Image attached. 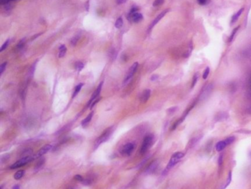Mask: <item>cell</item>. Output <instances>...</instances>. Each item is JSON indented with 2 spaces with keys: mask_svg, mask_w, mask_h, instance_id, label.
Returning <instances> with one entry per match:
<instances>
[{
  "mask_svg": "<svg viewBox=\"0 0 251 189\" xmlns=\"http://www.w3.org/2000/svg\"><path fill=\"white\" fill-rule=\"evenodd\" d=\"M184 156H185V154L182 152V151H178V152H175V154H173L172 156L170 158V161H169L168 164L166 165V169L163 171V174L167 173L172 168H173L176 164L178 163Z\"/></svg>",
  "mask_w": 251,
  "mask_h": 189,
  "instance_id": "1",
  "label": "cell"
},
{
  "mask_svg": "<svg viewBox=\"0 0 251 189\" xmlns=\"http://www.w3.org/2000/svg\"><path fill=\"white\" fill-rule=\"evenodd\" d=\"M113 128H114L113 126H111V127L105 129L104 132L97 139V140L95 141V145H94V146L97 148V147L99 146L100 144H103V143H105V142H106L107 140H108L111 137V134H113Z\"/></svg>",
  "mask_w": 251,
  "mask_h": 189,
  "instance_id": "2",
  "label": "cell"
},
{
  "mask_svg": "<svg viewBox=\"0 0 251 189\" xmlns=\"http://www.w3.org/2000/svg\"><path fill=\"white\" fill-rule=\"evenodd\" d=\"M153 140L154 137L153 135H151V134L146 136V137L144 138L142 145L141 146V149H140L141 154H145V153H146L147 151L149 150V148H150L152 144H153Z\"/></svg>",
  "mask_w": 251,
  "mask_h": 189,
  "instance_id": "3",
  "label": "cell"
},
{
  "mask_svg": "<svg viewBox=\"0 0 251 189\" xmlns=\"http://www.w3.org/2000/svg\"><path fill=\"white\" fill-rule=\"evenodd\" d=\"M33 159H34V158H31V157H30V156L24 157V158H22V159L19 160L17 162H16L14 164H13V165H11L10 167V169H17V168L22 167V166H23V165H26L27 163H28L30 161H31L32 160H33Z\"/></svg>",
  "mask_w": 251,
  "mask_h": 189,
  "instance_id": "4",
  "label": "cell"
},
{
  "mask_svg": "<svg viewBox=\"0 0 251 189\" xmlns=\"http://www.w3.org/2000/svg\"><path fill=\"white\" fill-rule=\"evenodd\" d=\"M212 90H213V85L212 84H208L206 87H205L204 88L202 89V92H201L200 94V101H204V100L207 99L211 94V93Z\"/></svg>",
  "mask_w": 251,
  "mask_h": 189,
  "instance_id": "5",
  "label": "cell"
},
{
  "mask_svg": "<svg viewBox=\"0 0 251 189\" xmlns=\"http://www.w3.org/2000/svg\"><path fill=\"white\" fill-rule=\"evenodd\" d=\"M138 62H135V63H134L131 66V67L130 68V69H129L128 72H127V76H126L125 78H124V85H125V84H128L129 81L131 80V78H133V76H134L135 73L136 72L137 68H138Z\"/></svg>",
  "mask_w": 251,
  "mask_h": 189,
  "instance_id": "6",
  "label": "cell"
},
{
  "mask_svg": "<svg viewBox=\"0 0 251 189\" xmlns=\"http://www.w3.org/2000/svg\"><path fill=\"white\" fill-rule=\"evenodd\" d=\"M134 149V144L133 143H128L126 144L120 150V153L123 156H130L132 154Z\"/></svg>",
  "mask_w": 251,
  "mask_h": 189,
  "instance_id": "7",
  "label": "cell"
},
{
  "mask_svg": "<svg viewBox=\"0 0 251 189\" xmlns=\"http://www.w3.org/2000/svg\"><path fill=\"white\" fill-rule=\"evenodd\" d=\"M169 10H169V9H166V10H165L162 11V12H161V13H160V14L158 15L157 17H156V18H155V19H154L153 22H152V23H151L150 25H149V30H152V29L153 28L154 26L156 25V24H157L159 23V21H161V20L162 19H163V16H164L165 15H166V13H167V12H168Z\"/></svg>",
  "mask_w": 251,
  "mask_h": 189,
  "instance_id": "8",
  "label": "cell"
},
{
  "mask_svg": "<svg viewBox=\"0 0 251 189\" xmlns=\"http://www.w3.org/2000/svg\"><path fill=\"white\" fill-rule=\"evenodd\" d=\"M52 146L49 145V144H47V145H45L44 146H43L42 148H41V149L39 150V151H38V152L35 155V156L33 157V158H40V157H41L42 155H45L46 153H47L48 151H49V150L52 148Z\"/></svg>",
  "mask_w": 251,
  "mask_h": 189,
  "instance_id": "9",
  "label": "cell"
},
{
  "mask_svg": "<svg viewBox=\"0 0 251 189\" xmlns=\"http://www.w3.org/2000/svg\"><path fill=\"white\" fill-rule=\"evenodd\" d=\"M102 85H103V81L101 82L100 84H99V86H98L97 88L96 91H95L94 93H93L92 96H91V99H90L89 103H88V104H89V105H90V104H92V103L94 102V101H95V100L97 99V98H98V97H99V94H100V92H101V90H102Z\"/></svg>",
  "mask_w": 251,
  "mask_h": 189,
  "instance_id": "10",
  "label": "cell"
},
{
  "mask_svg": "<svg viewBox=\"0 0 251 189\" xmlns=\"http://www.w3.org/2000/svg\"><path fill=\"white\" fill-rule=\"evenodd\" d=\"M151 94V91L149 90H145V91L143 92L141 94V97H140V101L142 103H146L147 101L149 100V97H150Z\"/></svg>",
  "mask_w": 251,
  "mask_h": 189,
  "instance_id": "11",
  "label": "cell"
},
{
  "mask_svg": "<svg viewBox=\"0 0 251 189\" xmlns=\"http://www.w3.org/2000/svg\"><path fill=\"white\" fill-rule=\"evenodd\" d=\"M158 165H159V163H158L157 161H153V162H152V163H151L150 165H149V166L147 168L146 173L147 174L153 173V172H155V170H156V169H157Z\"/></svg>",
  "mask_w": 251,
  "mask_h": 189,
  "instance_id": "12",
  "label": "cell"
},
{
  "mask_svg": "<svg viewBox=\"0 0 251 189\" xmlns=\"http://www.w3.org/2000/svg\"><path fill=\"white\" fill-rule=\"evenodd\" d=\"M130 19L132 21V22H135V23H138V22H141L143 19V15L141 14V13L137 12L135 14L133 15V16L130 18Z\"/></svg>",
  "mask_w": 251,
  "mask_h": 189,
  "instance_id": "13",
  "label": "cell"
},
{
  "mask_svg": "<svg viewBox=\"0 0 251 189\" xmlns=\"http://www.w3.org/2000/svg\"><path fill=\"white\" fill-rule=\"evenodd\" d=\"M229 117L228 113L226 112H219L217 115H216V120L217 121H222V120H226L228 119V118Z\"/></svg>",
  "mask_w": 251,
  "mask_h": 189,
  "instance_id": "14",
  "label": "cell"
},
{
  "mask_svg": "<svg viewBox=\"0 0 251 189\" xmlns=\"http://www.w3.org/2000/svg\"><path fill=\"white\" fill-rule=\"evenodd\" d=\"M227 146V144H226L225 141V140H221V141H219L217 144H216V146L215 148L217 151L220 152V151H222L225 147Z\"/></svg>",
  "mask_w": 251,
  "mask_h": 189,
  "instance_id": "15",
  "label": "cell"
},
{
  "mask_svg": "<svg viewBox=\"0 0 251 189\" xmlns=\"http://www.w3.org/2000/svg\"><path fill=\"white\" fill-rule=\"evenodd\" d=\"M66 47L64 44H62V45L60 46L59 47V53H58V57L59 58H63L65 56L66 52Z\"/></svg>",
  "mask_w": 251,
  "mask_h": 189,
  "instance_id": "16",
  "label": "cell"
},
{
  "mask_svg": "<svg viewBox=\"0 0 251 189\" xmlns=\"http://www.w3.org/2000/svg\"><path fill=\"white\" fill-rule=\"evenodd\" d=\"M243 10H244L243 8H241L239 10L237 11L236 13H235V14H234V16H232V19H231V24L235 23V22H236L237 20H238V17H239V16H240V15L242 14V13L243 12Z\"/></svg>",
  "mask_w": 251,
  "mask_h": 189,
  "instance_id": "17",
  "label": "cell"
},
{
  "mask_svg": "<svg viewBox=\"0 0 251 189\" xmlns=\"http://www.w3.org/2000/svg\"><path fill=\"white\" fill-rule=\"evenodd\" d=\"M93 115H94V112H91V113L88 114V116H87L86 118L85 119L83 120V121H82V123H81L82 126H86L87 124H88V123L91 121V118H92V117H93Z\"/></svg>",
  "mask_w": 251,
  "mask_h": 189,
  "instance_id": "18",
  "label": "cell"
},
{
  "mask_svg": "<svg viewBox=\"0 0 251 189\" xmlns=\"http://www.w3.org/2000/svg\"><path fill=\"white\" fill-rule=\"evenodd\" d=\"M231 180H232V173H231V171H230L229 173H228V177H227V180H226V182H225V183L224 186H223V187L221 189H225L226 188L228 187V186H229V185L231 184Z\"/></svg>",
  "mask_w": 251,
  "mask_h": 189,
  "instance_id": "19",
  "label": "cell"
},
{
  "mask_svg": "<svg viewBox=\"0 0 251 189\" xmlns=\"http://www.w3.org/2000/svg\"><path fill=\"white\" fill-rule=\"evenodd\" d=\"M24 171H23V170L19 171V172H17L14 174V179L16 180H20L22 176H24Z\"/></svg>",
  "mask_w": 251,
  "mask_h": 189,
  "instance_id": "20",
  "label": "cell"
},
{
  "mask_svg": "<svg viewBox=\"0 0 251 189\" xmlns=\"http://www.w3.org/2000/svg\"><path fill=\"white\" fill-rule=\"evenodd\" d=\"M122 25H123V20L122 19V17L118 18L116 23H115V27H116L117 29H119L122 27Z\"/></svg>",
  "mask_w": 251,
  "mask_h": 189,
  "instance_id": "21",
  "label": "cell"
},
{
  "mask_svg": "<svg viewBox=\"0 0 251 189\" xmlns=\"http://www.w3.org/2000/svg\"><path fill=\"white\" fill-rule=\"evenodd\" d=\"M83 83H80V84H79L78 85H77V87H75V90H74V93H73V98H74V97H75L76 95L78 94L79 92L80 91V90H81V88H82V87H83Z\"/></svg>",
  "mask_w": 251,
  "mask_h": 189,
  "instance_id": "22",
  "label": "cell"
},
{
  "mask_svg": "<svg viewBox=\"0 0 251 189\" xmlns=\"http://www.w3.org/2000/svg\"><path fill=\"white\" fill-rule=\"evenodd\" d=\"M234 140H235V137H234V136H231V137H228V138H226L225 140V141L227 146H228L230 145V144H233V143L234 142Z\"/></svg>",
  "mask_w": 251,
  "mask_h": 189,
  "instance_id": "23",
  "label": "cell"
},
{
  "mask_svg": "<svg viewBox=\"0 0 251 189\" xmlns=\"http://www.w3.org/2000/svg\"><path fill=\"white\" fill-rule=\"evenodd\" d=\"M163 3H164V0H155L152 3V5L154 7H159L163 5Z\"/></svg>",
  "mask_w": 251,
  "mask_h": 189,
  "instance_id": "24",
  "label": "cell"
},
{
  "mask_svg": "<svg viewBox=\"0 0 251 189\" xmlns=\"http://www.w3.org/2000/svg\"><path fill=\"white\" fill-rule=\"evenodd\" d=\"M209 73H210V68L209 67V66H207V67L206 68V69H205L204 73H203V74H202V78L203 79H207L208 76H209Z\"/></svg>",
  "mask_w": 251,
  "mask_h": 189,
  "instance_id": "25",
  "label": "cell"
},
{
  "mask_svg": "<svg viewBox=\"0 0 251 189\" xmlns=\"http://www.w3.org/2000/svg\"><path fill=\"white\" fill-rule=\"evenodd\" d=\"M84 67V64L83 63V62H78L76 63V69H77V71H81L82 69H83V68Z\"/></svg>",
  "mask_w": 251,
  "mask_h": 189,
  "instance_id": "26",
  "label": "cell"
},
{
  "mask_svg": "<svg viewBox=\"0 0 251 189\" xmlns=\"http://www.w3.org/2000/svg\"><path fill=\"white\" fill-rule=\"evenodd\" d=\"M198 80V73H195V76H194L193 77V80H192V86H191V88H194L195 86V84H197V82Z\"/></svg>",
  "mask_w": 251,
  "mask_h": 189,
  "instance_id": "27",
  "label": "cell"
},
{
  "mask_svg": "<svg viewBox=\"0 0 251 189\" xmlns=\"http://www.w3.org/2000/svg\"><path fill=\"white\" fill-rule=\"evenodd\" d=\"M238 29H239V26H238V27H236V28L234 29V30H233L232 33H231V36H230V38H229V42H231V41H233V39H234V37L235 36V34L236 33L237 30H238Z\"/></svg>",
  "mask_w": 251,
  "mask_h": 189,
  "instance_id": "28",
  "label": "cell"
},
{
  "mask_svg": "<svg viewBox=\"0 0 251 189\" xmlns=\"http://www.w3.org/2000/svg\"><path fill=\"white\" fill-rule=\"evenodd\" d=\"M138 10V8H136V7H133V8H132V9L130 10V13H129V19H130V17H131V16H133V14H135L136 13H137V11Z\"/></svg>",
  "mask_w": 251,
  "mask_h": 189,
  "instance_id": "29",
  "label": "cell"
},
{
  "mask_svg": "<svg viewBox=\"0 0 251 189\" xmlns=\"http://www.w3.org/2000/svg\"><path fill=\"white\" fill-rule=\"evenodd\" d=\"M9 42H10V40L8 39L5 43H4L3 45H2V47H1V49H0V52H2V51H4L5 49H6L7 47H8V44H9Z\"/></svg>",
  "mask_w": 251,
  "mask_h": 189,
  "instance_id": "30",
  "label": "cell"
},
{
  "mask_svg": "<svg viewBox=\"0 0 251 189\" xmlns=\"http://www.w3.org/2000/svg\"><path fill=\"white\" fill-rule=\"evenodd\" d=\"M6 66H7V62H4V63L0 66V75H1V76L2 75L4 71H5V68H6Z\"/></svg>",
  "mask_w": 251,
  "mask_h": 189,
  "instance_id": "31",
  "label": "cell"
},
{
  "mask_svg": "<svg viewBox=\"0 0 251 189\" xmlns=\"http://www.w3.org/2000/svg\"><path fill=\"white\" fill-rule=\"evenodd\" d=\"M78 39H79V36H76L75 37H74V38H72V41H71V43H72V44L73 46H74L76 44H77V41H78Z\"/></svg>",
  "mask_w": 251,
  "mask_h": 189,
  "instance_id": "32",
  "label": "cell"
},
{
  "mask_svg": "<svg viewBox=\"0 0 251 189\" xmlns=\"http://www.w3.org/2000/svg\"><path fill=\"white\" fill-rule=\"evenodd\" d=\"M222 160H223V155L222 154V155H220V157H219V159H218V165H219V167H221L222 165Z\"/></svg>",
  "mask_w": 251,
  "mask_h": 189,
  "instance_id": "33",
  "label": "cell"
},
{
  "mask_svg": "<svg viewBox=\"0 0 251 189\" xmlns=\"http://www.w3.org/2000/svg\"><path fill=\"white\" fill-rule=\"evenodd\" d=\"M177 107H176V106L175 107H172L170 108V109H169L168 110H167V112H168L169 114H173L177 111Z\"/></svg>",
  "mask_w": 251,
  "mask_h": 189,
  "instance_id": "34",
  "label": "cell"
},
{
  "mask_svg": "<svg viewBox=\"0 0 251 189\" xmlns=\"http://www.w3.org/2000/svg\"><path fill=\"white\" fill-rule=\"evenodd\" d=\"M197 2L200 5H205L209 2V0H197Z\"/></svg>",
  "mask_w": 251,
  "mask_h": 189,
  "instance_id": "35",
  "label": "cell"
},
{
  "mask_svg": "<svg viewBox=\"0 0 251 189\" xmlns=\"http://www.w3.org/2000/svg\"><path fill=\"white\" fill-rule=\"evenodd\" d=\"M35 67V64H33V66H32L31 69L29 70V75H30V76H33V74H34Z\"/></svg>",
  "mask_w": 251,
  "mask_h": 189,
  "instance_id": "36",
  "label": "cell"
},
{
  "mask_svg": "<svg viewBox=\"0 0 251 189\" xmlns=\"http://www.w3.org/2000/svg\"><path fill=\"white\" fill-rule=\"evenodd\" d=\"M74 179H75V180H78V181H80V182H82L83 180V176H82L81 175H79V174L75 175V176H74Z\"/></svg>",
  "mask_w": 251,
  "mask_h": 189,
  "instance_id": "37",
  "label": "cell"
},
{
  "mask_svg": "<svg viewBox=\"0 0 251 189\" xmlns=\"http://www.w3.org/2000/svg\"><path fill=\"white\" fill-rule=\"evenodd\" d=\"M44 158H42V159L40 160L38 162V163L36 164V167H40V166H41V165L44 164Z\"/></svg>",
  "mask_w": 251,
  "mask_h": 189,
  "instance_id": "38",
  "label": "cell"
},
{
  "mask_svg": "<svg viewBox=\"0 0 251 189\" xmlns=\"http://www.w3.org/2000/svg\"><path fill=\"white\" fill-rule=\"evenodd\" d=\"M82 183H83V184L84 185H86V186H88V185H90L91 183V181L89 180H83V181H82Z\"/></svg>",
  "mask_w": 251,
  "mask_h": 189,
  "instance_id": "39",
  "label": "cell"
},
{
  "mask_svg": "<svg viewBox=\"0 0 251 189\" xmlns=\"http://www.w3.org/2000/svg\"><path fill=\"white\" fill-rule=\"evenodd\" d=\"M116 1L118 5H122V4H124L127 2V0H116Z\"/></svg>",
  "mask_w": 251,
  "mask_h": 189,
  "instance_id": "40",
  "label": "cell"
},
{
  "mask_svg": "<svg viewBox=\"0 0 251 189\" xmlns=\"http://www.w3.org/2000/svg\"><path fill=\"white\" fill-rule=\"evenodd\" d=\"M159 78V76H158V75H153V76H151V78H150V80H157V79Z\"/></svg>",
  "mask_w": 251,
  "mask_h": 189,
  "instance_id": "41",
  "label": "cell"
},
{
  "mask_svg": "<svg viewBox=\"0 0 251 189\" xmlns=\"http://www.w3.org/2000/svg\"><path fill=\"white\" fill-rule=\"evenodd\" d=\"M86 10H89V1H87V2H86Z\"/></svg>",
  "mask_w": 251,
  "mask_h": 189,
  "instance_id": "42",
  "label": "cell"
},
{
  "mask_svg": "<svg viewBox=\"0 0 251 189\" xmlns=\"http://www.w3.org/2000/svg\"><path fill=\"white\" fill-rule=\"evenodd\" d=\"M10 1H11V0H0V2L2 5H4V4H8Z\"/></svg>",
  "mask_w": 251,
  "mask_h": 189,
  "instance_id": "43",
  "label": "cell"
},
{
  "mask_svg": "<svg viewBox=\"0 0 251 189\" xmlns=\"http://www.w3.org/2000/svg\"><path fill=\"white\" fill-rule=\"evenodd\" d=\"M19 188H20V187H19V186H18V185H16V186H13V188H12V189H19Z\"/></svg>",
  "mask_w": 251,
  "mask_h": 189,
  "instance_id": "44",
  "label": "cell"
},
{
  "mask_svg": "<svg viewBox=\"0 0 251 189\" xmlns=\"http://www.w3.org/2000/svg\"><path fill=\"white\" fill-rule=\"evenodd\" d=\"M250 89H251V78H250Z\"/></svg>",
  "mask_w": 251,
  "mask_h": 189,
  "instance_id": "45",
  "label": "cell"
},
{
  "mask_svg": "<svg viewBox=\"0 0 251 189\" xmlns=\"http://www.w3.org/2000/svg\"><path fill=\"white\" fill-rule=\"evenodd\" d=\"M250 155H251V151H250Z\"/></svg>",
  "mask_w": 251,
  "mask_h": 189,
  "instance_id": "46",
  "label": "cell"
}]
</instances>
